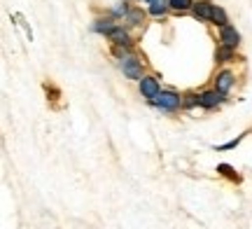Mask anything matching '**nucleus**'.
<instances>
[{"label":"nucleus","instance_id":"nucleus-17","mask_svg":"<svg viewBox=\"0 0 252 229\" xmlns=\"http://www.w3.org/2000/svg\"><path fill=\"white\" fill-rule=\"evenodd\" d=\"M217 171H220V173H222V175H229V178H234V180H238V175H234V173H231V166L220 164V166H217Z\"/></svg>","mask_w":252,"mask_h":229},{"label":"nucleus","instance_id":"nucleus-3","mask_svg":"<svg viewBox=\"0 0 252 229\" xmlns=\"http://www.w3.org/2000/svg\"><path fill=\"white\" fill-rule=\"evenodd\" d=\"M138 89H140V96H143L145 101L152 103L159 94H161V84H159V80L154 77V75H145L143 80L138 82Z\"/></svg>","mask_w":252,"mask_h":229},{"label":"nucleus","instance_id":"nucleus-1","mask_svg":"<svg viewBox=\"0 0 252 229\" xmlns=\"http://www.w3.org/2000/svg\"><path fill=\"white\" fill-rule=\"evenodd\" d=\"M115 54H117L119 59V68H122V73H124V77H128V80H143V64L135 59L133 54H128V49H124V47H117L115 49Z\"/></svg>","mask_w":252,"mask_h":229},{"label":"nucleus","instance_id":"nucleus-12","mask_svg":"<svg viewBox=\"0 0 252 229\" xmlns=\"http://www.w3.org/2000/svg\"><path fill=\"white\" fill-rule=\"evenodd\" d=\"M210 24H215V26H229V17H226V12L222 7H215L213 9V19H210Z\"/></svg>","mask_w":252,"mask_h":229},{"label":"nucleus","instance_id":"nucleus-13","mask_svg":"<svg viewBox=\"0 0 252 229\" xmlns=\"http://www.w3.org/2000/svg\"><path fill=\"white\" fill-rule=\"evenodd\" d=\"M173 12H187V9L194 7V0H168Z\"/></svg>","mask_w":252,"mask_h":229},{"label":"nucleus","instance_id":"nucleus-7","mask_svg":"<svg viewBox=\"0 0 252 229\" xmlns=\"http://www.w3.org/2000/svg\"><path fill=\"white\" fill-rule=\"evenodd\" d=\"M213 9H215V5H213L210 0H196L191 12H194V17H196L198 21H210V19H213Z\"/></svg>","mask_w":252,"mask_h":229},{"label":"nucleus","instance_id":"nucleus-8","mask_svg":"<svg viewBox=\"0 0 252 229\" xmlns=\"http://www.w3.org/2000/svg\"><path fill=\"white\" fill-rule=\"evenodd\" d=\"M108 37L117 47H124V49H128V47L133 45V37H131V33H128L126 28H122V26H115V31H112Z\"/></svg>","mask_w":252,"mask_h":229},{"label":"nucleus","instance_id":"nucleus-15","mask_svg":"<svg viewBox=\"0 0 252 229\" xmlns=\"http://www.w3.org/2000/svg\"><path fill=\"white\" fill-rule=\"evenodd\" d=\"M196 105H198V94H189L187 98H185V105H182V108L189 110V108H196Z\"/></svg>","mask_w":252,"mask_h":229},{"label":"nucleus","instance_id":"nucleus-14","mask_svg":"<svg viewBox=\"0 0 252 229\" xmlns=\"http://www.w3.org/2000/svg\"><path fill=\"white\" fill-rule=\"evenodd\" d=\"M143 12H140V9H128V14H126V21H128V24H133V26H140V24H143Z\"/></svg>","mask_w":252,"mask_h":229},{"label":"nucleus","instance_id":"nucleus-5","mask_svg":"<svg viewBox=\"0 0 252 229\" xmlns=\"http://www.w3.org/2000/svg\"><path fill=\"white\" fill-rule=\"evenodd\" d=\"M234 82H236V75L231 73V70H220V73L215 75V89L220 94H224V96L231 92Z\"/></svg>","mask_w":252,"mask_h":229},{"label":"nucleus","instance_id":"nucleus-6","mask_svg":"<svg viewBox=\"0 0 252 229\" xmlns=\"http://www.w3.org/2000/svg\"><path fill=\"white\" fill-rule=\"evenodd\" d=\"M220 40H222L220 45L234 47V49H236V47L241 45V33H238V31H236V28L229 24V26H222V28H220Z\"/></svg>","mask_w":252,"mask_h":229},{"label":"nucleus","instance_id":"nucleus-2","mask_svg":"<svg viewBox=\"0 0 252 229\" xmlns=\"http://www.w3.org/2000/svg\"><path fill=\"white\" fill-rule=\"evenodd\" d=\"M152 105L154 108H159V110L175 112V110H180L182 105H185V96H180V94L173 92V89H161V94L152 101Z\"/></svg>","mask_w":252,"mask_h":229},{"label":"nucleus","instance_id":"nucleus-9","mask_svg":"<svg viewBox=\"0 0 252 229\" xmlns=\"http://www.w3.org/2000/svg\"><path fill=\"white\" fill-rule=\"evenodd\" d=\"M94 31H96V33H100V35H110V33L115 31V17H100V19H96Z\"/></svg>","mask_w":252,"mask_h":229},{"label":"nucleus","instance_id":"nucleus-4","mask_svg":"<svg viewBox=\"0 0 252 229\" xmlns=\"http://www.w3.org/2000/svg\"><path fill=\"white\" fill-rule=\"evenodd\" d=\"M222 101H224V94H220L217 89H208V92L198 94V108H206V110H215Z\"/></svg>","mask_w":252,"mask_h":229},{"label":"nucleus","instance_id":"nucleus-16","mask_svg":"<svg viewBox=\"0 0 252 229\" xmlns=\"http://www.w3.org/2000/svg\"><path fill=\"white\" fill-rule=\"evenodd\" d=\"M238 143H241V138H236V140H229V143H224V145H217L215 150H217V152H224V150H231V147H236Z\"/></svg>","mask_w":252,"mask_h":229},{"label":"nucleus","instance_id":"nucleus-10","mask_svg":"<svg viewBox=\"0 0 252 229\" xmlns=\"http://www.w3.org/2000/svg\"><path fill=\"white\" fill-rule=\"evenodd\" d=\"M236 59V49L234 47H226V45H220L215 49V61L220 64H226V61H234Z\"/></svg>","mask_w":252,"mask_h":229},{"label":"nucleus","instance_id":"nucleus-11","mask_svg":"<svg viewBox=\"0 0 252 229\" xmlns=\"http://www.w3.org/2000/svg\"><path fill=\"white\" fill-rule=\"evenodd\" d=\"M145 2H150V14H152V17H163L166 9L171 7L168 0H145Z\"/></svg>","mask_w":252,"mask_h":229}]
</instances>
